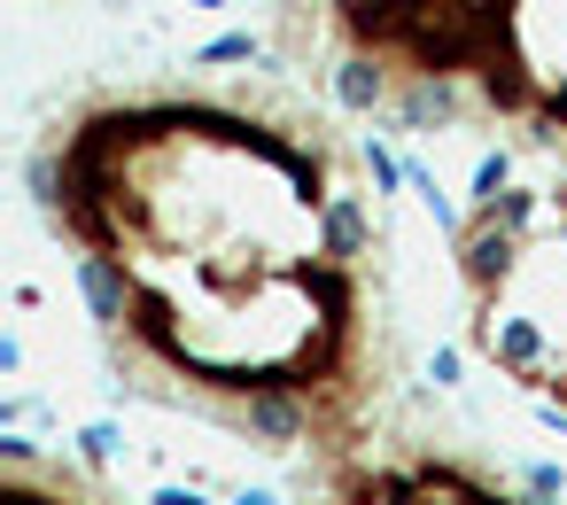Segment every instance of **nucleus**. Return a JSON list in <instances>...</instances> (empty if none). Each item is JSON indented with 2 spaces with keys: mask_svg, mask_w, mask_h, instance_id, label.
<instances>
[{
  "mask_svg": "<svg viewBox=\"0 0 567 505\" xmlns=\"http://www.w3.org/2000/svg\"><path fill=\"white\" fill-rule=\"evenodd\" d=\"M396 110H404V133H427V125H451L458 117V94H451V79H412Z\"/></svg>",
  "mask_w": 567,
  "mask_h": 505,
  "instance_id": "obj_1",
  "label": "nucleus"
},
{
  "mask_svg": "<svg viewBox=\"0 0 567 505\" xmlns=\"http://www.w3.org/2000/svg\"><path fill=\"white\" fill-rule=\"evenodd\" d=\"M334 94H342V110H381V94H389L381 55H350V63L334 71Z\"/></svg>",
  "mask_w": 567,
  "mask_h": 505,
  "instance_id": "obj_2",
  "label": "nucleus"
},
{
  "mask_svg": "<svg viewBox=\"0 0 567 505\" xmlns=\"http://www.w3.org/2000/svg\"><path fill=\"white\" fill-rule=\"evenodd\" d=\"M249 55H257V40H249V32H226V40H210V48H203L195 63L210 71V63H249Z\"/></svg>",
  "mask_w": 567,
  "mask_h": 505,
  "instance_id": "obj_3",
  "label": "nucleus"
},
{
  "mask_svg": "<svg viewBox=\"0 0 567 505\" xmlns=\"http://www.w3.org/2000/svg\"><path fill=\"white\" fill-rule=\"evenodd\" d=\"M234 505H280V497H272V489H241Z\"/></svg>",
  "mask_w": 567,
  "mask_h": 505,
  "instance_id": "obj_4",
  "label": "nucleus"
}]
</instances>
